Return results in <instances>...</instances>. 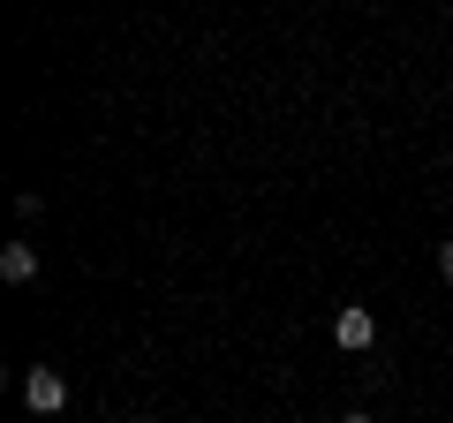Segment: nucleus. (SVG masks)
<instances>
[{
  "label": "nucleus",
  "instance_id": "20e7f679",
  "mask_svg": "<svg viewBox=\"0 0 453 423\" xmlns=\"http://www.w3.org/2000/svg\"><path fill=\"white\" fill-rule=\"evenodd\" d=\"M348 423H371V416H348Z\"/></svg>",
  "mask_w": 453,
  "mask_h": 423
},
{
  "label": "nucleus",
  "instance_id": "f03ea898",
  "mask_svg": "<svg viewBox=\"0 0 453 423\" xmlns=\"http://www.w3.org/2000/svg\"><path fill=\"white\" fill-rule=\"evenodd\" d=\"M23 401H31L38 416H61V408H68V378L53 371V363H38V371L23 378Z\"/></svg>",
  "mask_w": 453,
  "mask_h": 423
},
{
  "label": "nucleus",
  "instance_id": "7ed1b4c3",
  "mask_svg": "<svg viewBox=\"0 0 453 423\" xmlns=\"http://www.w3.org/2000/svg\"><path fill=\"white\" fill-rule=\"evenodd\" d=\"M0 280H8V288H31L38 280V242H8L0 250Z\"/></svg>",
  "mask_w": 453,
  "mask_h": 423
},
{
  "label": "nucleus",
  "instance_id": "f257e3e1",
  "mask_svg": "<svg viewBox=\"0 0 453 423\" xmlns=\"http://www.w3.org/2000/svg\"><path fill=\"white\" fill-rule=\"evenodd\" d=\"M333 348H340V356H371V348H378V318L363 303H348L333 318Z\"/></svg>",
  "mask_w": 453,
  "mask_h": 423
}]
</instances>
